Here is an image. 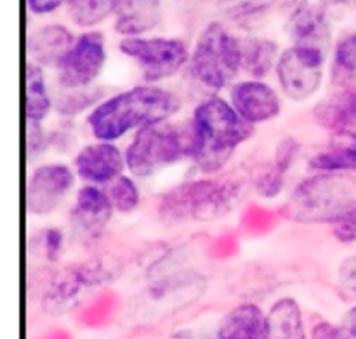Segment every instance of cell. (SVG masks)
<instances>
[{
  "label": "cell",
  "mask_w": 356,
  "mask_h": 339,
  "mask_svg": "<svg viewBox=\"0 0 356 339\" xmlns=\"http://www.w3.org/2000/svg\"><path fill=\"white\" fill-rule=\"evenodd\" d=\"M219 339H270V320L252 303L236 306L222 319Z\"/></svg>",
  "instance_id": "d6986e66"
},
{
  "label": "cell",
  "mask_w": 356,
  "mask_h": 339,
  "mask_svg": "<svg viewBox=\"0 0 356 339\" xmlns=\"http://www.w3.org/2000/svg\"><path fill=\"white\" fill-rule=\"evenodd\" d=\"M322 3H325V6H346L350 0H320Z\"/></svg>",
  "instance_id": "f35d334b"
},
{
  "label": "cell",
  "mask_w": 356,
  "mask_h": 339,
  "mask_svg": "<svg viewBox=\"0 0 356 339\" xmlns=\"http://www.w3.org/2000/svg\"><path fill=\"white\" fill-rule=\"evenodd\" d=\"M337 331H339V339H356V305L348 310L337 326Z\"/></svg>",
  "instance_id": "e575fe53"
},
{
  "label": "cell",
  "mask_w": 356,
  "mask_h": 339,
  "mask_svg": "<svg viewBox=\"0 0 356 339\" xmlns=\"http://www.w3.org/2000/svg\"><path fill=\"white\" fill-rule=\"evenodd\" d=\"M242 68V42L221 23H211L198 37L191 54L193 77L209 89L228 86Z\"/></svg>",
  "instance_id": "5b68a950"
},
{
  "label": "cell",
  "mask_w": 356,
  "mask_h": 339,
  "mask_svg": "<svg viewBox=\"0 0 356 339\" xmlns=\"http://www.w3.org/2000/svg\"><path fill=\"white\" fill-rule=\"evenodd\" d=\"M68 13L79 26H94L120 9L124 0H66Z\"/></svg>",
  "instance_id": "484cf974"
},
{
  "label": "cell",
  "mask_w": 356,
  "mask_h": 339,
  "mask_svg": "<svg viewBox=\"0 0 356 339\" xmlns=\"http://www.w3.org/2000/svg\"><path fill=\"white\" fill-rule=\"evenodd\" d=\"M278 47L266 38H247L242 42V68L249 75L261 79L266 75L277 59Z\"/></svg>",
  "instance_id": "603a6c76"
},
{
  "label": "cell",
  "mask_w": 356,
  "mask_h": 339,
  "mask_svg": "<svg viewBox=\"0 0 356 339\" xmlns=\"http://www.w3.org/2000/svg\"><path fill=\"white\" fill-rule=\"evenodd\" d=\"M232 107L249 124H259L278 117L282 103L275 89L259 80L235 84L232 89Z\"/></svg>",
  "instance_id": "7c38bea8"
},
{
  "label": "cell",
  "mask_w": 356,
  "mask_h": 339,
  "mask_svg": "<svg viewBox=\"0 0 356 339\" xmlns=\"http://www.w3.org/2000/svg\"><path fill=\"white\" fill-rule=\"evenodd\" d=\"M160 21L159 0H124L117 10L115 30L122 35H141L152 30Z\"/></svg>",
  "instance_id": "44dd1931"
},
{
  "label": "cell",
  "mask_w": 356,
  "mask_h": 339,
  "mask_svg": "<svg viewBox=\"0 0 356 339\" xmlns=\"http://www.w3.org/2000/svg\"><path fill=\"white\" fill-rule=\"evenodd\" d=\"M252 134V124L221 97H211L195 108L191 125V152L204 173H216L232 153Z\"/></svg>",
  "instance_id": "7a4b0ae2"
},
{
  "label": "cell",
  "mask_w": 356,
  "mask_h": 339,
  "mask_svg": "<svg viewBox=\"0 0 356 339\" xmlns=\"http://www.w3.org/2000/svg\"><path fill=\"white\" fill-rule=\"evenodd\" d=\"M108 197H110L113 209L120 212H131L139 204V191L134 181L127 176H118L113 180L108 188Z\"/></svg>",
  "instance_id": "4316f807"
},
{
  "label": "cell",
  "mask_w": 356,
  "mask_h": 339,
  "mask_svg": "<svg viewBox=\"0 0 356 339\" xmlns=\"http://www.w3.org/2000/svg\"><path fill=\"white\" fill-rule=\"evenodd\" d=\"M191 152V132L184 136L179 127L167 122L145 125L138 131L125 152V164L134 176L159 173Z\"/></svg>",
  "instance_id": "52a82bcc"
},
{
  "label": "cell",
  "mask_w": 356,
  "mask_h": 339,
  "mask_svg": "<svg viewBox=\"0 0 356 339\" xmlns=\"http://www.w3.org/2000/svg\"><path fill=\"white\" fill-rule=\"evenodd\" d=\"M277 0H226V13L233 19H252L270 9Z\"/></svg>",
  "instance_id": "83f0119b"
},
{
  "label": "cell",
  "mask_w": 356,
  "mask_h": 339,
  "mask_svg": "<svg viewBox=\"0 0 356 339\" xmlns=\"http://www.w3.org/2000/svg\"><path fill=\"white\" fill-rule=\"evenodd\" d=\"M334 237L343 244L356 242V209L341 216L332 223Z\"/></svg>",
  "instance_id": "1f68e13d"
},
{
  "label": "cell",
  "mask_w": 356,
  "mask_h": 339,
  "mask_svg": "<svg viewBox=\"0 0 356 339\" xmlns=\"http://www.w3.org/2000/svg\"><path fill=\"white\" fill-rule=\"evenodd\" d=\"M242 198V187L235 181L198 180L179 184L163 195L160 218L169 225L186 219L212 221L228 214Z\"/></svg>",
  "instance_id": "277c9868"
},
{
  "label": "cell",
  "mask_w": 356,
  "mask_h": 339,
  "mask_svg": "<svg viewBox=\"0 0 356 339\" xmlns=\"http://www.w3.org/2000/svg\"><path fill=\"white\" fill-rule=\"evenodd\" d=\"M47 146V139H45L44 131L40 127V122H31L28 120V136H26V148L28 157L35 159L42 150Z\"/></svg>",
  "instance_id": "d6a6232c"
},
{
  "label": "cell",
  "mask_w": 356,
  "mask_h": 339,
  "mask_svg": "<svg viewBox=\"0 0 356 339\" xmlns=\"http://www.w3.org/2000/svg\"><path fill=\"white\" fill-rule=\"evenodd\" d=\"M28 7L35 14H49L61 6L63 0H26Z\"/></svg>",
  "instance_id": "8d00e7d4"
},
{
  "label": "cell",
  "mask_w": 356,
  "mask_h": 339,
  "mask_svg": "<svg viewBox=\"0 0 356 339\" xmlns=\"http://www.w3.org/2000/svg\"><path fill=\"white\" fill-rule=\"evenodd\" d=\"M120 51L139 63L148 82L172 77L188 61L186 45L177 38H125Z\"/></svg>",
  "instance_id": "ba28073f"
},
{
  "label": "cell",
  "mask_w": 356,
  "mask_h": 339,
  "mask_svg": "<svg viewBox=\"0 0 356 339\" xmlns=\"http://www.w3.org/2000/svg\"><path fill=\"white\" fill-rule=\"evenodd\" d=\"M73 42L72 33L61 24H47L28 37V54L38 66H58L66 52L72 49Z\"/></svg>",
  "instance_id": "ac0fdd59"
},
{
  "label": "cell",
  "mask_w": 356,
  "mask_h": 339,
  "mask_svg": "<svg viewBox=\"0 0 356 339\" xmlns=\"http://www.w3.org/2000/svg\"><path fill=\"white\" fill-rule=\"evenodd\" d=\"M284 178L285 174H282L280 171L275 169L273 166L270 167V169L266 171V173H263V176L257 180V191H259L263 197H275V195H278L282 191V188H284Z\"/></svg>",
  "instance_id": "4dcf8cb0"
},
{
  "label": "cell",
  "mask_w": 356,
  "mask_h": 339,
  "mask_svg": "<svg viewBox=\"0 0 356 339\" xmlns=\"http://www.w3.org/2000/svg\"><path fill=\"white\" fill-rule=\"evenodd\" d=\"M51 110V97L45 87L44 73L38 65L26 68V117L31 122H40Z\"/></svg>",
  "instance_id": "d4e9b609"
},
{
  "label": "cell",
  "mask_w": 356,
  "mask_h": 339,
  "mask_svg": "<svg viewBox=\"0 0 356 339\" xmlns=\"http://www.w3.org/2000/svg\"><path fill=\"white\" fill-rule=\"evenodd\" d=\"M337 291L348 301H356V254L346 258L337 268Z\"/></svg>",
  "instance_id": "f1b7e54d"
},
{
  "label": "cell",
  "mask_w": 356,
  "mask_h": 339,
  "mask_svg": "<svg viewBox=\"0 0 356 339\" xmlns=\"http://www.w3.org/2000/svg\"><path fill=\"white\" fill-rule=\"evenodd\" d=\"M106 61L104 37L97 31L80 35L58 65L59 84L66 89H80L96 79Z\"/></svg>",
  "instance_id": "30bf717a"
},
{
  "label": "cell",
  "mask_w": 356,
  "mask_h": 339,
  "mask_svg": "<svg viewBox=\"0 0 356 339\" xmlns=\"http://www.w3.org/2000/svg\"><path fill=\"white\" fill-rule=\"evenodd\" d=\"M170 339H209V338L204 336V334L193 333V331H181V333L174 334Z\"/></svg>",
  "instance_id": "74e56055"
},
{
  "label": "cell",
  "mask_w": 356,
  "mask_h": 339,
  "mask_svg": "<svg viewBox=\"0 0 356 339\" xmlns=\"http://www.w3.org/2000/svg\"><path fill=\"white\" fill-rule=\"evenodd\" d=\"M313 339H339V331L337 326L330 322H320L313 327L312 331Z\"/></svg>",
  "instance_id": "d590c367"
},
{
  "label": "cell",
  "mask_w": 356,
  "mask_h": 339,
  "mask_svg": "<svg viewBox=\"0 0 356 339\" xmlns=\"http://www.w3.org/2000/svg\"><path fill=\"white\" fill-rule=\"evenodd\" d=\"M72 187L73 173L65 164L37 167L26 187L28 212L33 216L49 214L61 204Z\"/></svg>",
  "instance_id": "8fae6325"
},
{
  "label": "cell",
  "mask_w": 356,
  "mask_h": 339,
  "mask_svg": "<svg viewBox=\"0 0 356 339\" xmlns=\"http://www.w3.org/2000/svg\"><path fill=\"white\" fill-rule=\"evenodd\" d=\"M309 166L320 173L356 171V131L334 132L329 145L309 160Z\"/></svg>",
  "instance_id": "ffe728a7"
},
{
  "label": "cell",
  "mask_w": 356,
  "mask_h": 339,
  "mask_svg": "<svg viewBox=\"0 0 356 339\" xmlns=\"http://www.w3.org/2000/svg\"><path fill=\"white\" fill-rule=\"evenodd\" d=\"M124 157L117 146L111 145L110 141H99L94 145H87L86 148L80 150L75 159L76 173L82 180L90 181V183H111L122 176L124 169Z\"/></svg>",
  "instance_id": "5bb4252c"
},
{
  "label": "cell",
  "mask_w": 356,
  "mask_h": 339,
  "mask_svg": "<svg viewBox=\"0 0 356 339\" xmlns=\"http://www.w3.org/2000/svg\"><path fill=\"white\" fill-rule=\"evenodd\" d=\"M207 282L197 271H177L149 282L131 303L132 319L155 322L179 312L204 294Z\"/></svg>",
  "instance_id": "8992f818"
},
{
  "label": "cell",
  "mask_w": 356,
  "mask_h": 339,
  "mask_svg": "<svg viewBox=\"0 0 356 339\" xmlns=\"http://www.w3.org/2000/svg\"><path fill=\"white\" fill-rule=\"evenodd\" d=\"M106 277L108 274H104L103 268L97 267L80 265V267L66 268V270L54 275L47 296H45V303L54 310L65 308L83 289L101 284L103 281H106Z\"/></svg>",
  "instance_id": "9a60e30c"
},
{
  "label": "cell",
  "mask_w": 356,
  "mask_h": 339,
  "mask_svg": "<svg viewBox=\"0 0 356 339\" xmlns=\"http://www.w3.org/2000/svg\"><path fill=\"white\" fill-rule=\"evenodd\" d=\"M325 52L320 49L294 45L280 56L277 77L282 90L291 100L302 101L316 93L322 84Z\"/></svg>",
  "instance_id": "9c48e42d"
},
{
  "label": "cell",
  "mask_w": 356,
  "mask_h": 339,
  "mask_svg": "<svg viewBox=\"0 0 356 339\" xmlns=\"http://www.w3.org/2000/svg\"><path fill=\"white\" fill-rule=\"evenodd\" d=\"M316 124L332 132L356 129V90L339 89L323 97L313 110Z\"/></svg>",
  "instance_id": "e0dca14e"
},
{
  "label": "cell",
  "mask_w": 356,
  "mask_h": 339,
  "mask_svg": "<svg viewBox=\"0 0 356 339\" xmlns=\"http://www.w3.org/2000/svg\"><path fill=\"white\" fill-rule=\"evenodd\" d=\"M270 320V339H306L301 308L292 298H284L271 306L268 313Z\"/></svg>",
  "instance_id": "7402d4cb"
},
{
  "label": "cell",
  "mask_w": 356,
  "mask_h": 339,
  "mask_svg": "<svg viewBox=\"0 0 356 339\" xmlns=\"http://www.w3.org/2000/svg\"><path fill=\"white\" fill-rule=\"evenodd\" d=\"M356 209V180L343 173H320L305 180L284 205L296 223H330Z\"/></svg>",
  "instance_id": "3957f363"
},
{
  "label": "cell",
  "mask_w": 356,
  "mask_h": 339,
  "mask_svg": "<svg viewBox=\"0 0 356 339\" xmlns=\"http://www.w3.org/2000/svg\"><path fill=\"white\" fill-rule=\"evenodd\" d=\"M179 107V100L162 87H132L101 103L90 113L89 125L97 139L113 141L131 129L165 122Z\"/></svg>",
  "instance_id": "6da1fadb"
},
{
  "label": "cell",
  "mask_w": 356,
  "mask_h": 339,
  "mask_svg": "<svg viewBox=\"0 0 356 339\" xmlns=\"http://www.w3.org/2000/svg\"><path fill=\"white\" fill-rule=\"evenodd\" d=\"M299 152V143L294 138H284L280 141V145L277 146V153H275V162L273 167L277 171H280L282 174H285L289 171V167L294 162L296 155Z\"/></svg>",
  "instance_id": "f546056e"
},
{
  "label": "cell",
  "mask_w": 356,
  "mask_h": 339,
  "mask_svg": "<svg viewBox=\"0 0 356 339\" xmlns=\"http://www.w3.org/2000/svg\"><path fill=\"white\" fill-rule=\"evenodd\" d=\"M42 239H40V249L44 251V256L49 258V260H56L61 251V244H63V235L59 230H44L42 232Z\"/></svg>",
  "instance_id": "836d02e7"
},
{
  "label": "cell",
  "mask_w": 356,
  "mask_h": 339,
  "mask_svg": "<svg viewBox=\"0 0 356 339\" xmlns=\"http://www.w3.org/2000/svg\"><path fill=\"white\" fill-rule=\"evenodd\" d=\"M332 82L339 89L356 86V33H348L337 42L332 63Z\"/></svg>",
  "instance_id": "cb8c5ba5"
},
{
  "label": "cell",
  "mask_w": 356,
  "mask_h": 339,
  "mask_svg": "<svg viewBox=\"0 0 356 339\" xmlns=\"http://www.w3.org/2000/svg\"><path fill=\"white\" fill-rule=\"evenodd\" d=\"M110 197L96 187H83L76 194L75 207L72 211V221L76 233L83 239H97L111 218Z\"/></svg>",
  "instance_id": "4fadbf2b"
},
{
  "label": "cell",
  "mask_w": 356,
  "mask_h": 339,
  "mask_svg": "<svg viewBox=\"0 0 356 339\" xmlns=\"http://www.w3.org/2000/svg\"><path fill=\"white\" fill-rule=\"evenodd\" d=\"M289 33L296 40V45L320 49L325 52L330 40V28L325 10L313 3L299 6L289 21Z\"/></svg>",
  "instance_id": "2e32d148"
}]
</instances>
